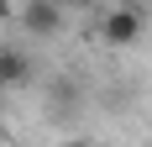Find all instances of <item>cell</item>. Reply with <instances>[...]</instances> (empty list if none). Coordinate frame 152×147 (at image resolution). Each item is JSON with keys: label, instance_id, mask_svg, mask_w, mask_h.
Returning a JSON list of instances; mask_svg holds the SVG:
<instances>
[{"label": "cell", "instance_id": "1", "mask_svg": "<svg viewBox=\"0 0 152 147\" xmlns=\"http://www.w3.org/2000/svg\"><path fill=\"white\" fill-rule=\"evenodd\" d=\"M47 121H58V126H68V121H79V110H84V84H79L74 74H58V79H47Z\"/></svg>", "mask_w": 152, "mask_h": 147}, {"label": "cell", "instance_id": "2", "mask_svg": "<svg viewBox=\"0 0 152 147\" xmlns=\"http://www.w3.org/2000/svg\"><path fill=\"white\" fill-rule=\"evenodd\" d=\"M142 32H147V21H142L137 5H110V11L100 16V42L105 47H137Z\"/></svg>", "mask_w": 152, "mask_h": 147}, {"label": "cell", "instance_id": "3", "mask_svg": "<svg viewBox=\"0 0 152 147\" xmlns=\"http://www.w3.org/2000/svg\"><path fill=\"white\" fill-rule=\"evenodd\" d=\"M21 26H26V37H58V32L68 26V16H63L53 0H26V5H21Z\"/></svg>", "mask_w": 152, "mask_h": 147}, {"label": "cell", "instance_id": "4", "mask_svg": "<svg viewBox=\"0 0 152 147\" xmlns=\"http://www.w3.org/2000/svg\"><path fill=\"white\" fill-rule=\"evenodd\" d=\"M31 79H37V68H31V53L16 42H0V89H26Z\"/></svg>", "mask_w": 152, "mask_h": 147}, {"label": "cell", "instance_id": "5", "mask_svg": "<svg viewBox=\"0 0 152 147\" xmlns=\"http://www.w3.org/2000/svg\"><path fill=\"white\" fill-rule=\"evenodd\" d=\"M53 5H58V11L68 16V11H94V5H100V0H53Z\"/></svg>", "mask_w": 152, "mask_h": 147}, {"label": "cell", "instance_id": "6", "mask_svg": "<svg viewBox=\"0 0 152 147\" xmlns=\"http://www.w3.org/2000/svg\"><path fill=\"white\" fill-rule=\"evenodd\" d=\"M11 16H16V5H11V0H0V21H11Z\"/></svg>", "mask_w": 152, "mask_h": 147}, {"label": "cell", "instance_id": "7", "mask_svg": "<svg viewBox=\"0 0 152 147\" xmlns=\"http://www.w3.org/2000/svg\"><path fill=\"white\" fill-rule=\"evenodd\" d=\"M63 147H100V142H89V137H74V142H63Z\"/></svg>", "mask_w": 152, "mask_h": 147}, {"label": "cell", "instance_id": "8", "mask_svg": "<svg viewBox=\"0 0 152 147\" xmlns=\"http://www.w3.org/2000/svg\"><path fill=\"white\" fill-rule=\"evenodd\" d=\"M0 147H11V142H5V132H0Z\"/></svg>", "mask_w": 152, "mask_h": 147}, {"label": "cell", "instance_id": "9", "mask_svg": "<svg viewBox=\"0 0 152 147\" xmlns=\"http://www.w3.org/2000/svg\"><path fill=\"white\" fill-rule=\"evenodd\" d=\"M121 5H137V0H121Z\"/></svg>", "mask_w": 152, "mask_h": 147}, {"label": "cell", "instance_id": "10", "mask_svg": "<svg viewBox=\"0 0 152 147\" xmlns=\"http://www.w3.org/2000/svg\"><path fill=\"white\" fill-rule=\"evenodd\" d=\"M0 100H5V89H0Z\"/></svg>", "mask_w": 152, "mask_h": 147}]
</instances>
